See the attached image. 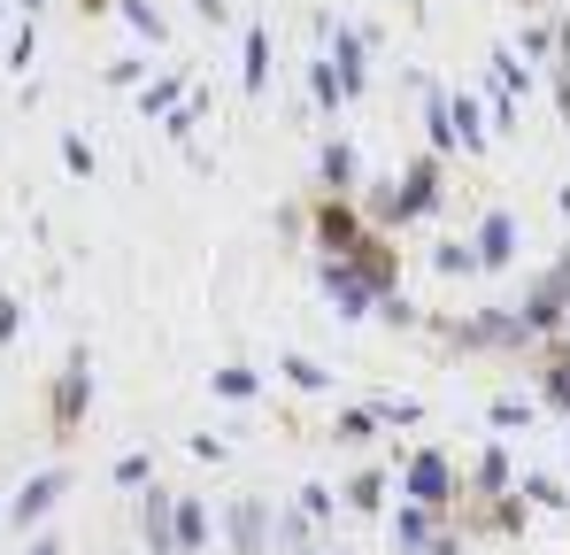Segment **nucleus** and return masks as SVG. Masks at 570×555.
<instances>
[{
    "label": "nucleus",
    "instance_id": "nucleus-1",
    "mask_svg": "<svg viewBox=\"0 0 570 555\" xmlns=\"http://www.w3.org/2000/svg\"><path fill=\"white\" fill-rule=\"evenodd\" d=\"M440 185H448V163L424 147L409 171H401V185H379L371 193V208H363V224H379V232H401V224H424L432 208H440Z\"/></svg>",
    "mask_w": 570,
    "mask_h": 555
},
{
    "label": "nucleus",
    "instance_id": "nucleus-2",
    "mask_svg": "<svg viewBox=\"0 0 570 555\" xmlns=\"http://www.w3.org/2000/svg\"><path fill=\"white\" fill-rule=\"evenodd\" d=\"M86 409H94V356L70 348V363L55 370V386H47V432H55V440H78Z\"/></svg>",
    "mask_w": 570,
    "mask_h": 555
},
{
    "label": "nucleus",
    "instance_id": "nucleus-3",
    "mask_svg": "<svg viewBox=\"0 0 570 555\" xmlns=\"http://www.w3.org/2000/svg\"><path fill=\"white\" fill-rule=\"evenodd\" d=\"M401 494H409L416 509H440V517H455V494H463V478H455V463L440 456V448H416V456L401 463Z\"/></svg>",
    "mask_w": 570,
    "mask_h": 555
},
{
    "label": "nucleus",
    "instance_id": "nucleus-4",
    "mask_svg": "<svg viewBox=\"0 0 570 555\" xmlns=\"http://www.w3.org/2000/svg\"><path fill=\"white\" fill-rule=\"evenodd\" d=\"M324 47H332V55H324V70L340 78V93H347V100H363V93H371V39H363L355 23H324Z\"/></svg>",
    "mask_w": 570,
    "mask_h": 555
},
{
    "label": "nucleus",
    "instance_id": "nucleus-5",
    "mask_svg": "<svg viewBox=\"0 0 570 555\" xmlns=\"http://www.w3.org/2000/svg\"><path fill=\"white\" fill-rule=\"evenodd\" d=\"M308 224H316V247H324V263H340V255H355V240L371 232V224H363V208H355V201H340V193H316V208H308Z\"/></svg>",
    "mask_w": 570,
    "mask_h": 555
},
{
    "label": "nucleus",
    "instance_id": "nucleus-6",
    "mask_svg": "<svg viewBox=\"0 0 570 555\" xmlns=\"http://www.w3.org/2000/svg\"><path fill=\"white\" fill-rule=\"evenodd\" d=\"M70 494V470L55 463V470H39V478H23V494L8 502V525L23 533V525H39V517H55V502Z\"/></svg>",
    "mask_w": 570,
    "mask_h": 555
},
{
    "label": "nucleus",
    "instance_id": "nucleus-7",
    "mask_svg": "<svg viewBox=\"0 0 570 555\" xmlns=\"http://www.w3.org/2000/svg\"><path fill=\"white\" fill-rule=\"evenodd\" d=\"M517 240H524L517 216H509V208H485V216H478V240H471L478 271H509V263H517Z\"/></svg>",
    "mask_w": 570,
    "mask_h": 555
},
{
    "label": "nucleus",
    "instance_id": "nucleus-8",
    "mask_svg": "<svg viewBox=\"0 0 570 555\" xmlns=\"http://www.w3.org/2000/svg\"><path fill=\"white\" fill-rule=\"evenodd\" d=\"M448 340H455V348H524V324H517L509 309H478L463 324H448Z\"/></svg>",
    "mask_w": 570,
    "mask_h": 555
},
{
    "label": "nucleus",
    "instance_id": "nucleus-9",
    "mask_svg": "<svg viewBox=\"0 0 570 555\" xmlns=\"http://www.w3.org/2000/svg\"><path fill=\"white\" fill-rule=\"evenodd\" d=\"M224 533H232V548H239V555H271V533H278V517H271L255 494H239V502L224 509Z\"/></svg>",
    "mask_w": 570,
    "mask_h": 555
},
{
    "label": "nucleus",
    "instance_id": "nucleus-10",
    "mask_svg": "<svg viewBox=\"0 0 570 555\" xmlns=\"http://www.w3.org/2000/svg\"><path fill=\"white\" fill-rule=\"evenodd\" d=\"M316 278H324V293H332V309H340L347 324H363V317L379 309V293H371L363 278L347 271V263H316Z\"/></svg>",
    "mask_w": 570,
    "mask_h": 555
},
{
    "label": "nucleus",
    "instance_id": "nucleus-11",
    "mask_svg": "<svg viewBox=\"0 0 570 555\" xmlns=\"http://www.w3.org/2000/svg\"><path fill=\"white\" fill-rule=\"evenodd\" d=\"M170 509H178V494H163V486H147V494H139V541H147V555H178Z\"/></svg>",
    "mask_w": 570,
    "mask_h": 555
},
{
    "label": "nucleus",
    "instance_id": "nucleus-12",
    "mask_svg": "<svg viewBox=\"0 0 570 555\" xmlns=\"http://www.w3.org/2000/svg\"><path fill=\"white\" fill-rule=\"evenodd\" d=\"M316 178H324V193L355 201V193H363V155H355L347 139H324V155H316Z\"/></svg>",
    "mask_w": 570,
    "mask_h": 555
},
{
    "label": "nucleus",
    "instance_id": "nucleus-13",
    "mask_svg": "<svg viewBox=\"0 0 570 555\" xmlns=\"http://www.w3.org/2000/svg\"><path fill=\"white\" fill-rule=\"evenodd\" d=\"M471 494H478V502H501V494H517V463H509V448H501V440H493V448L478 456Z\"/></svg>",
    "mask_w": 570,
    "mask_h": 555
},
{
    "label": "nucleus",
    "instance_id": "nucleus-14",
    "mask_svg": "<svg viewBox=\"0 0 570 555\" xmlns=\"http://www.w3.org/2000/svg\"><path fill=\"white\" fill-rule=\"evenodd\" d=\"M239 86L247 93L271 86V23H247V31H239Z\"/></svg>",
    "mask_w": 570,
    "mask_h": 555
},
{
    "label": "nucleus",
    "instance_id": "nucleus-15",
    "mask_svg": "<svg viewBox=\"0 0 570 555\" xmlns=\"http://www.w3.org/2000/svg\"><path fill=\"white\" fill-rule=\"evenodd\" d=\"M170 533H178V555H200V548H208V533H216L208 502H193V494H178V509H170Z\"/></svg>",
    "mask_w": 570,
    "mask_h": 555
},
{
    "label": "nucleus",
    "instance_id": "nucleus-16",
    "mask_svg": "<svg viewBox=\"0 0 570 555\" xmlns=\"http://www.w3.org/2000/svg\"><path fill=\"white\" fill-rule=\"evenodd\" d=\"M186 70H163V78H147L139 86V116H170V108H186Z\"/></svg>",
    "mask_w": 570,
    "mask_h": 555
},
{
    "label": "nucleus",
    "instance_id": "nucleus-17",
    "mask_svg": "<svg viewBox=\"0 0 570 555\" xmlns=\"http://www.w3.org/2000/svg\"><path fill=\"white\" fill-rule=\"evenodd\" d=\"M448 124H455V147H463V155H478V147L493 139V132L478 124V100H471V93H448Z\"/></svg>",
    "mask_w": 570,
    "mask_h": 555
},
{
    "label": "nucleus",
    "instance_id": "nucleus-18",
    "mask_svg": "<svg viewBox=\"0 0 570 555\" xmlns=\"http://www.w3.org/2000/svg\"><path fill=\"white\" fill-rule=\"evenodd\" d=\"M385 486H393V478H385L379 463H363V470H355V478H347V486H340V502H347V509H363V517H371V509H379V502H385Z\"/></svg>",
    "mask_w": 570,
    "mask_h": 555
},
{
    "label": "nucleus",
    "instance_id": "nucleus-19",
    "mask_svg": "<svg viewBox=\"0 0 570 555\" xmlns=\"http://www.w3.org/2000/svg\"><path fill=\"white\" fill-rule=\"evenodd\" d=\"M424 132H432V155L448 163V147H455V124H448V93H440V86L424 93Z\"/></svg>",
    "mask_w": 570,
    "mask_h": 555
},
{
    "label": "nucleus",
    "instance_id": "nucleus-20",
    "mask_svg": "<svg viewBox=\"0 0 570 555\" xmlns=\"http://www.w3.org/2000/svg\"><path fill=\"white\" fill-rule=\"evenodd\" d=\"M208 386H216L224 401H255V393H263V370H247V363H224L216 378H208Z\"/></svg>",
    "mask_w": 570,
    "mask_h": 555
},
{
    "label": "nucleus",
    "instance_id": "nucleus-21",
    "mask_svg": "<svg viewBox=\"0 0 570 555\" xmlns=\"http://www.w3.org/2000/svg\"><path fill=\"white\" fill-rule=\"evenodd\" d=\"M485 425H493V432H517V425H532V401H524V393H493V401H485Z\"/></svg>",
    "mask_w": 570,
    "mask_h": 555
},
{
    "label": "nucleus",
    "instance_id": "nucleus-22",
    "mask_svg": "<svg viewBox=\"0 0 570 555\" xmlns=\"http://www.w3.org/2000/svg\"><path fill=\"white\" fill-rule=\"evenodd\" d=\"M116 16H124V23H131V31H139V39H163V31H170V23H163V8H155V0H116Z\"/></svg>",
    "mask_w": 570,
    "mask_h": 555
},
{
    "label": "nucleus",
    "instance_id": "nucleus-23",
    "mask_svg": "<svg viewBox=\"0 0 570 555\" xmlns=\"http://www.w3.org/2000/svg\"><path fill=\"white\" fill-rule=\"evenodd\" d=\"M432 271H440V278H471V271H478L471 240H448V247H432Z\"/></svg>",
    "mask_w": 570,
    "mask_h": 555
},
{
    "label": "nucleus",
    "instance_id": "nucleus-24",
    "mask_svg": "<svg viewBox=\"0 0 570 555\" xmlns=\"http://www.w3.org/2000/svg\"><path fill=\"white\" fill-rule=\"evenodd\" d=\"M556 108L570 116V16H556Z\"/></svg>",
    "mask_w": 570,
    "mask_h": 555
},
{
    "label": "nucleus",
    "instance_id": "nucleus-25",
    "mask_svg": "<svg viewBox=\"0 0 570 555\" xmlns=\"http://www.w3.org/2000/svg\"><path fill=\"white\" fill-rule=\"evenodd\" d=\"M108 478H116L124 494H139V486H155V463H147L139 448H131V456H116V470H108Z\"/></svg>",
    "mask_w": 570,
    "mask_h": 555
},
{
    "label": "nucleus",
    "instance_id": "nucleus-26",
    "mask_svg": "<svg viewBox=\"0 0 570 555\" xmlns=\"http://www.w3.org/2000/svg\"><path fill=\"white\" fill-rule=\"evenodd\" d=\"M285 378H293V386H301V393H324V386H332V370H324V363H308V356H285Z\"/></svg>",
    "mask_w": 570,
    "mask_h": 555
},
{
    "label": "nucleus",
    "instance_id": "nucleus-27",
    "mask_svg": "<svg viewBox=\"0 0 570 555\" xmlns=\"http://www.w3.org/2000/svg\"><path fill=\"white\" fill-rule=\"evenodd\" d=\"M332 432H340V440H371V432H379V409H340Z\"/></svg>",
    "mask_w": 570,
    "mask_h": 555
},
{
    "label": "nucleus",
    "instance_id": "nucleus-28",
    "mask_svg": "<svg viewBox=\"0 0 570 555\" xmlns=\"http://www.w3.org/2000/svg\"><path fill=\"white\" fill-rule=\"evenodd\" d=\"M540 401L570 417V370H563V363H548V370H540Z\"/></svg>",
    "mask_w": 570,
    "mask_h": 555
},
{
    "label": "nucleus",
    "instance_id": "nucleus-29",
    "mask_svg": "<svg viewBox=\"0 0 570 555\" xmlns=\"http://www.w3.org/2000/svg\"><path fill=\"white\" fill-rule=\"evenodd\" d=\"M379 317H385V324H401V332H416V324H424V309H416V301H401V293H385Z\"/></svg>",
    "mask_w": 570,
    "mask_h": 555
},
{
    "label": "nucleus",
    "instance_id": "nucleus-30",
    "mask_svg": "<svg viewBox=\"0 0 570 555\" xmlns=\"http://www.w3.org/2000/svg\"><path fill=\"white\" fill-rule=\"evenodd\" d=\"M379 425H424V401H371Z\"/></svg>",
    "mask_w": 570,
    "mask_h": 555
},
{
    "label": "nucleus",
    "instance_id": "nucleus-31",
    "mask_svg": "<svg viewBox=\"0 0 570 555\" xmlns=\"http://www.w3.org/2000/svg\"><path fill=\"white\" fill-rule=\"evenodd\" d=\"M308 93H316V108H347V93H340V78L316 62V78H308Z\"/></svg>",
    "mask_w": 570,
    "mask_h": 555
},
{
    "label": "nucleus",
    "instance_id": "nucleus-32",
    "mask_svg": "<svg viewBox=\"0 0 570 555\" xmlns=\"http://www.w3.org/2000/svg\"><path fill=\"white\" fill-rule=\"evenodd\" d=\"M31 55H39V23H23V31L8 39V62H16V70H31Z\"/></svg>",
    "mask_w": 570,
    "mask_h": 555
},
{
    "label": "nucleus",
    "instance_id": "nucleus-33",
    "mask_svg": "<svg viewBox=\"0 0 570 555\" xmlns=\"http://www.w3.org/2000/svg\"><path fill=\"white\" fill-rule=\"evenodd\" d=\"M332 502H340L332 486H301V517H308V525H316V517H332Z\"/></svg>",
    "mask_w": 570,
    "mask_h": 555
},
{
    "label": "nucleus",
    "instance_id": "nucleus-34",
    "mask_svg": "<svg viewBox=\"0 0 570 555\" xmlns=\"http://www.w3.org/2000/svg\"><path fill=\"white\" fill-rule=\"evenodd\" d=\"M62 163H70L78 178H94V147H86V139H62Z\"/></svg>",
    "mask_w": 570,
    "mask_h": 555
},
{
    "label": "nucleus",
    "instance_id": "nucleus-35",
    "mask_svg": "<svg viewBox=\"0 0 570 555\" xmlns=\"http://www.w3.org/2000/svg\"><path fill=\"white\" fill-rule=\"evenodd\" d=\"M23 332V301H0V340H16Z\"/></svg>",
    "mask_w": 570,
    "mask_h": 555
},
{
    "label": "nucleus",
    "instance_id": "nucleus-36",
    "mask_svg": "<svg viewBox=\"0 0 570 555\" xmlns=\"http://www.w3.org/2000/svg\"><path fill=\"white\" fill-rule=\"evenodd\" d=\"M548 278H556V293H563V301H570V247H563V263H556V271H548Z\"/></svg>",
    "mask_w": 570,
    "mask_h": 555
},
{
    "label": "nucleus",
    "instance_id": "nucleus-37",
    "mask_svg": "<svg viewBox=\"0 0 570 555\" xmlns=\"http://www.w3.org/2000/svg\"><path fill=\"white\" fill-rule=\"evenodd\" d=\"M23 555H62V541H55V533H39V541H31Z\"/></svg>",
    "mask_w": 570,
    "mask_h": 555
},
{
    "label": "nucleus",
    "instance_id": "nucleus-38",
    "mask_svg": "<svg viewBox=\"0 0 570 555\" xmlns=\"http://www.w3.org/2000/svg\"><path fill=\"white\" fill-rule=\"evenodd\" d=\"M193 8H200V16H208V23H224V0H193Z\"/></svg>",
    "mask_w": 570,
    "mask_h": 555
},
{
    "label": "nucleus",
    "instance_id": "nucleus-39",
    "mask_svg": "<svg viewBox=\"0 0 570 555\" xmlns=\"http://www.w3.org/2000/svg\"><path fill=\"white\" fill-rule=\"evenodd\" d=\"M78 8H86V16H100V8H116V0H78Z\"/></svg>",
    "mask_w": 570,
    "mask_h": 555
},
{
    "label": "nucleus",
    "instance_id": "nucleus-40",
    "mask_svg": "<svg viewBox=\"0 0 570 555\" xmlns=\"http://www.w3.org/2000/svg\"><path fill=\"white\" fill-rule=\"evenodd\" d=\"M39 8H47V0H23V23H31V16H39Z\"/></svg>",
    "mask_w": 570,
    "mask_h": 555
},
{
    "label": "nucleus",
    "instance_id": "nucleus-41",
    "mask_svg": "<svg viewBox=\"0 0 570 555\" xmlns=\"http://www.w3.org/2000/svg\"><path fill=\"white\" fill-rule=\"evenodd\" d=\"M308 555H340V548H308Z\"/></svg>",
    "mask_w": 570,
    "mask_h": 555
},
{
    "label": "nucleus",
    "instance_id": "nucleus-42",
    "mask_svg": "<svg viewBox=\"0 0 570 555\" xmlns=\"http://www.w3.org/2000/svg\"><path fill=\"white\" fill-rule=\"evenodd\" d=\"M563 216H570V193H563Z\"/></svg>",
    "mask_w": 570,
    "mask_h": 555
},
{
    "label": "nucleus",
    "instance_id": "nucleus-43",
    "mask_svg": "<svg viewBox=\"0 0 570 555\" xmlns=\"http://www.w3.org/2000/svg\"><path fill=\"white\" fill-rule=\"evenodd\" d=\"M563 509H570V494H563Z\"/></svg>",
    "mask_w": 570,
    "mask_h": 555
},
{
    "label": "nucleus",
    "instance_id": "nucleus-44",
    "mask_svg": "<svg viewBox=\"0 0 570 555\" xmlns=\"http://www.w3.org/2000/svg\"><path fill=\"white\" fill-rule=\"evenodd\" d=\"M563 440H570V432H563Z\"/></svg>",
    "mask_w": 570,
    "mask_h": 555
},
{
    "label": "nucleus",
    "instance_id": "nucleus-45",
    "mask_svg": "<svg viewBox=\"0 0 570 555\" xmlns=\"http://www.w3.org/2000/svg\"><path fill=\"white\" fill-rule=\"evenodd\" d=\"M563 370H570V363H563Z\"/></svg>",
    "mask_w": 570,
    "mask_h": 555
}]
</instances>
